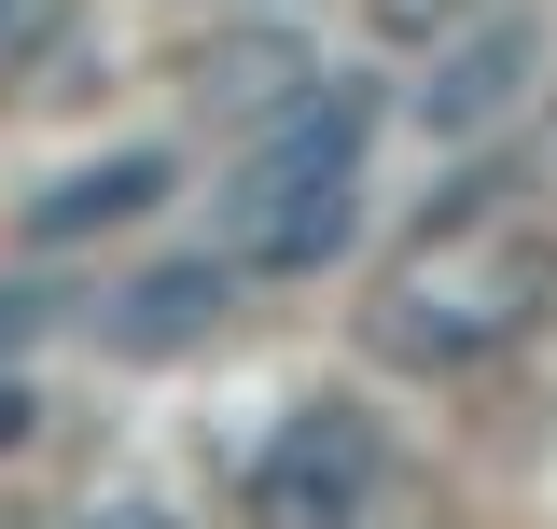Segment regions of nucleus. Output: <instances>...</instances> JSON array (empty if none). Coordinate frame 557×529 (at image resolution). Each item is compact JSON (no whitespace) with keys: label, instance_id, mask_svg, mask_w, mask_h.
<instances>
[{"label":"nucleus","instance_id":"obj_1","mask_svg":"<svg viewBox=\"0 0 557 529\" xmlns=\"http://www.w3.org/2000/svg\"><path fill=\"white\" fill-rule=\"evenodd\" d=\"M544 307H557V237L502 196V182H460L405 251L376 264L362 348L405 362V377H474V362H502Z\"/></svg>","mask_w":557,"mask_h":529},{"label":"nucleus","instance_id":"obj_2","mask_svg":"<svg viewBox=\"0 0 557 529\" xmlns=\"http://www.w3.org/2000/svg\"><path fill=\"white\" fill-rule=\"evenodd\" d=\"M362 126L376 98L348 70H307L293 98L265 112L237 196H223V279H321L348 251V209H362Z\"/></svg>","mask_w":557,"mask_h":529},{"label":"nucleus","instance_id":"obj_3","mask_svg":"<svg viewBox=\"0 0 557 529\" xmlns=\"http://www.w3.org/2000/svg\"><path fill=\"white\" fill-rule=\"evenodd\" d=\"M237 502H251V529H362V502H376V418L362 404H293Z\"/></svg>","mask_w":557,"mask_h":529},{"label":"nucleus","instance_id":"obj_4","mask_svg":"<svg viewBox=\"0 0 557 529\" xmlns=\"http://www.w3.org/2000/svg\"><path fill=\"white\" fill-rule=\"evenodd\" d=\"M530 70H544V28L487 14V28H446V42H432V84H418L405 112H418V139H487L530 98Z\"/></svg>","mask_w":557,"mask_h":529},{"label":"nucleus","instance_id":"obj_5","mask_svg":"<svg viewBox=\"0 0 557 529\" xmlns=\"http://www.w3.org/2000/svg\"><path fill=\"white\" fill-rule=\"evenodd\" d=\"M223 307H237L223 251H182V264H153V279H126L98 334H112L126 362H168V348H209V334H223Z\"/></svg>","mask_w":557,"mask_h":529},{"label":"nucleus","instance_id":"obj_6","mask_svg":"<svg viewBox=\"0 0 557 529\" xmlns=\"http://www.w3.org/2000/svg\"><path fill=\"white\" fill-rule=\"evenodd\" d=\"M168 182H182L168 153H112V168H70L57 196L28 209V237H42V251H70V237H112V223H139V209L168 196Z\"/></svg>","mask_w":557,"mask_h":529},{"label":"nucleus","instance_id":"obj_7","mask_svg":"<svg viewBox=\"0 0 557 529\" xmlns=\"http://www.w3.org/2000/svg\"><path fill=\"white\" fill-rule=\"evenodd\" d=\"M293 84H307V57H293L278 28H251V42H209V57H196V98H209V112H237V126H265Z\"/></svg>","mask_w":557,"mask_h":529},{"label":"nucleus","instance_id":"obj_8","mask_svg":"<svg viewBox=\"0 0 557 529\" xmlns=\"http://www.w3.org/2000/svg\"><path fill=\"white\" fill-rule=\"evenodd\" d=\"M57 28H70V0H0V98L28 84V57H42Z\"/></svg>","mask_w":557,"mask_h":529},{"label":"nucleus","instance_id":"obj_9","mask_svg":"<svg viewBox=\"0 0 557 529\" xmlns=\"http://www.w3.org/2000/svg\"><path fill=\"white\" fill-rule=\"evenodd\" d=\"M362 14H376V42H446L474 0H362Z\"/></svg>","mask_w":557,"mask_h":529},{"label":"nucleus","instance_id":"obj_10","mask_svg":"<svg viewBox=\"0 0 557 529\" xmlns=\"http://www.w3.org/2000/svg\"><path fill=\"white\" fill-rule=\"evenodd\" d=\"M70 529H182V516H168V502H139V488H126V502H84Z\"/></svg>","mask_w":557,"mask_h":529},{"label":"nucleus","instance_id":"obj_11","mask_svg":"<svg viewBox=\"0 0 557 529\" xmlns=\"http://www.w3.org/2000/svg\"><path fill=\"white\" fill-rule=\"evenodd\" d=\"M28 432H42V391H28V377H0V460H14Z\"/></svg>","mask_w":557,"mask_h":529},{"label":"nucleus","instance_id":"obj_12","mask_svg":"<svg viewBox=\"0 0 557 529\" xmlns=\"http://www.w3.org/2000/svg\"><path fill=\"white\" fill-rule=\"evenodd\" d=\"M28 321H42V293H0V348H28Z\"/></svg>","mask_w":557,"mask_h":529}]
</instances>
